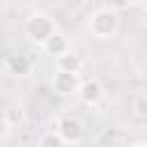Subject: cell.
Wrapping results in <instances>:
<instances>
[{
  "label": "cell",
  "mask_w": 147,
  "mask_h": 147,
  "mask_svg": "<svg viewBox=\"0 0 147 147\" xmlns=\"http://www.w3.org/2000/svg\"><path fill=\"white\" fill-rule=\"evenodd\" d=\"M131 115L138 117V119H147V94L131 99Z\"/></svg>",
  "instance_id": "9"
},
{
  "label": "cell",
  "mask_w": 147,
  "mask_h": 147,
  "mask_svg": "<svg viewBox=\"0 0 147 147\" xmlns=\"http://www.w3.org/2000/svg\"><path fill=\"white\" fill-rule=\"evenodd\" d=\"M41 51L46 53V55H51V57H60V55H64V53H69L71 51V41H69V37L62 32V30H55L44 44H41Z\"/></svg>",
  "instance_id": "6"
},
{
  "label": "cell",
  "mask_w": 147,
  "mask_h": 147,
  "mask_svg": "<svg viewBox=\"0 0 147 147\" xmlns=\"http://www.w3.org/2000/svg\"><path fill=\"white\" fill-rule=\"evenodd\" d=\"M80 83H83L80 74L64 71V69H55L51 76V87L57 96H76L80 90Z\"/></svg>",
  "instance_id": "4"
},
{
  "label": "cell",
  "mask_w": 147,
  "mask_h": 147,
  "mask_svg": "<svg viewBox=\"0 0 147 147\" xmlns=\"http://www.w3.org/2000/svg\"><path fill=\"white\" fill-rule=\"evenodd\" d=\"M87 30L94 39L108 41L119 32V14L108 7H101V9L92 11V16L87 18Z\"/></svg>",
  "instance_id": "1"
},
{
  "label": "cell",
  "mask_w": 147,
  "mask_h": 147,
  "mask_svg": "<svg viewBox=\"0 0 147 147\" xmlns=\"http://www.w3.org/2000/svg\"><path fill=\"white\" fill-rule=\"evenodd\" d=\"M129 147H147V142H145V140H138V142H131Z\"/></svg>",
  "instance_id": "14"
},
{
  "label": "cell",
  "mask_w": 147,
  "mask_h": 147,
  "mask_svg": "<svg viewBox=\"0 0 147 147\" xmlns=\"http://www.w3.org/2000/svg\"><path fill=\"white\" fill-rule=\"evenodd\" d=\"M32 67H34V62L25 53H11L5 60V69L11 76H28V74H32Z\"/></svg>",
  "instance_id": "7"
},
{
  "label": "cell",
  "mask_w": 147,
  "mask_h": 147,
  "mask_svg": "<svg viewBox=\"0 0 147 147\" xmlns=\"http://www.w3.org/2000/svg\"><path fill=\"white\" fill-rule=\"evenodd\" d=\"M76 99H78L83 106H87V108H96V106H101L103 99H106V87H103V83H101L99 78H85V80L80 83V90H78Z\"/></svg>",
  "instance_id": "5"
},
{
  "label": "cell",
  "mask_w": 147,
  "mask_h": 147,
  "mask_svg": "<svg viewBox=\"0 0 147 147\" xmlns=\"http://www.w3.org/2000/svg\"><path fill=\"white\" fill-rule=\"evenodd\" d=\"M55 131H57V136L64 140V145H80L83 138H85V126H83V122H80L76 115H71V113H64V115H60V117L55 119Z\"/></svg>",
  "instance_id": "3"
},
{
  "label": "cell",
  "mask_w": 147,
  "mask_h": 147,
  "mask_svg": "<svg viewBox=\"0 0 147 147\" xmlns=\"http://www.w3.org/2000/svg\"><path fill=\"white\" fill-rule=\"evenodd\" d=\"M9 129H11V126H9L7 117H5V115H0V142H2V140L9 136Z\"/></svg>",
  "instance_id": "13"
},
{
  "label": "cell",
  "mask_w": 147,
  "mask_h": 147,
  "mask_svg": "<svg viewBox=\"0 0 147 147\" xmlns=\"http://www.w3.org/2000/svg\"><path fill=\"white\" fill-rule=\"evenodd\" d=\"M55 30H57V25H55L53 16H51L48 11H41V9L32 11V14L23 21V37H25L28 41L37 44V46H41Z\"/></svg>",
  "instance_id": "2"
},
{
  "label": "cell",
  "mask_w": 147,
  "mask_h": 147,
  "mask_svg": "<svg viewBox=\"0 0 147 147\" xmlns=\"http://www.w3.org/2000/svg\"><path fill=\"white\" fill-rule=\"evenodd\" d=\"M136 5V0H106V7L108 9H113V11H124V9H129V7H133Z\"/></svg>",
  "instance_id": "12"
},
{
  "label": "cell",
  "mask_w": 147,
  "mask_h": 147,
  "mask_svg": "<svg viewBox=\"0 0 147 147\" xmlns=\"http://www.w3.org/2000/svg\"><path fill=\"white\" fill-rule=\"evenodd\" d=\"M2 115L7 117L9 126H16V124H23V122H25V113H23V108H16V106L7 108V110H5Z\"/></svg>",
  "instance_id": "11"
},
{
  "label": "cell",
  "mask_w": 147,
  "mask_h": 147,
  "mask_svg": "<svg viewBox=\"0 0 147 147\" xmlns=\"http://www.w3.org/2000/svg\"><path fill=\"white\" fill-rule=\"evenodd\" d=\"M37 147H64V140H62V138L57 136V131L53 129V131H46V133L39 138Z\"/></svg>",
  "instance_id": "10"
},
{
  "label": "cell",
  "mask_w": 147,
  "mask_h": 147,
  "mask_svg": "<svg viewBox=\"0 0 147 147\" xmlns=\"http://www.w3.org/2000/svg\"><path fill=\"white\" fill-rule=\"evenodd\" d=\"M55 67H57V69H64V71L80 74V69H83V57H80L78 53L69 51V53H64V55H60V57L55 60Z\"/></svg>",
  "instance_id": "8"
}]
</instances>
